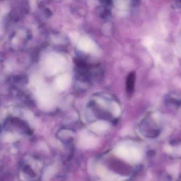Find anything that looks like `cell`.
<instances>
[{
    "label": "cell",
    "instance_id": "cell-1",
    "mask_svg": "<svg viewBox=\"0 0 181 181\" xmlns=\"http://www.w3.org/2000/svg\"><path fill=\"white\" fill-rule=\"evenodd\" d=\"M135 79V75L133 73L128 75V78L127 80V92L129 93L132 92L134 87Z\"/></svg>",
    "mask_w": 181,
    "mask_h": 181
}]
</instances>
